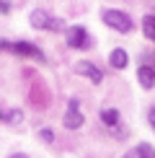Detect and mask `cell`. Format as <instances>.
<instances>
[{
    "mask_svg": "<svg viewBox=\"0 0 155 158\" xmlns=\"http://www.w3.org/2000/svg\"><path fill=\"white\" fill-rule=\"evenodd\" d=\"M101 119L109 124V127H116V122H119V111L116 109H103L101 111Z\"/></svg>",
    "mask_w": 155,
    "mask_h": 158,
    "instance_id": "cell-10",
    "label": "cell"
},
{
    "mask_svg": "<svg viewBox=\"0 0 155 158\" xmlns=\"http://www.w3.org/2000/svg\"><path fill=\"white\" fill-rule=\"evenodd\" d=\"M65 127L67 130H78L83 124V111H80V104H78V98H70L67 104V111H65Z\"/></svg>",
    "mask_w": 155,
    "mask_h": 158,
    "instance_id": "cell-5",
    "label": "cell"
},
{
    "mask_svg": "<svg viewBox=\"0 0 155 158\" xmlns=\"http://www.w3.org/2000/svg\"><path fill=\"white\" fill-rule=\"evenodd\" d=\"M67 44L73 49H88L90 47V36L83 26H70L67 29Z\"/></svg>",
    "mask_w": 155,
    "mask_h": 158,
    "instance_id": "cell-3",
    "label": "cell"
},
{
    "mask_svg": "<svg viewBox=\"0 0 155 158\" xmlns=\"http://www.w3.org/2000/svg\"><path fill=\"white\" fill-rule=\"evenodd\" d=\"M103 23L106 26H111V29H116V31H121V34H127V31H132V18L127 16L124 10H103Z\"/></svg>",
    "mask_w": 155,
    "mask_h": 158,
    "instance_id": "cell-1",
    "label": "cell"
},
{
    "mask_svg": "<svg viewBox=\"0 0 155 158\" xmlns=\"http://www.w3.org/2000/svg\"><path fill=\"white\" fill-rule=\"evenodd\" d=\"M0 119H5V114H3V109H0Z\"/></svg>",
    "mask_w": 155,
    "mask_h": 158,
    "instance_id": "cell-18",
    "label": "cell"
},
{
    "mask_svg": "<svg viewBox=\"0 0 155 158\" xmlns=\"http://www.w3.org/2000/svg\"><path fill=\"white\" fill-rule=\"evenodd\" d=\"M137 81L142 88H153L155 85V70L150 68V65H140V70H137Z\"/></svg>",
    "mask_w": 155,
    "mask_h": 158,
    "instance_id": "cell-7",
    "label": "cell"
},
{
    "mask_svg": "<svg viewBox=\"0 0 155 158\" xmlns=\"http://www.w3.org/2000/svg\"><path fill=\"white\" fill-rule=\"evenodd\" d=\"M109 62H111V68H116V70H124L127 62H129V55L124 49H114L111 55H109Z\"/></svg>",
    "mask_w": 155,
    "mask_h": 158,
    "instance_id": "cell-8",
    "label": "cell"
},
{
    "mask_svg": "<svg viewBox=\"0 0 155 158\" xmlns=\"http://www.w3.org/2000/svg\"><path fill=\"white\" fill-rule=\"evenodd\" d=\"M42 137H44L47 143H52V140H54V135H52V130H42Z\"/></svg>",
    "mask_w": 155,
    "mask_h": 158,
    "instance_id": "cell-13",
    "label": "cell"
},
{
    "mask_svg": "<svg viewBox=\"0 0 155 158\" xmlns=\"http://www.w3.org/2000/svg\"><path fill=\"white\" fill-rule=\"evenodd\" d=\"M10 158H29V156H23V153H13Z\"/></svg>",
    "mask_w": 155,
    "mask_h": 158,
    "instance_id": "cell-16",
    "label": "cell"
},
{
    "mask_svg": "<svg viewBox=\"0 0 155 158\" xmlns=\"http://www.w3.org/2000/svg\"><path fill=\"white\" fill-rule=\"evenodd\" d=\"M78 73H80V75H85L90 83H101V81H103V73H101L98 68H96L93 62H88V60L78 62Z\"/></svg>",
    "mask_w": 155,
    "mask_h": 158,
    "instance_id": "cell-6",
    "label": "cell"
},
{
    "mask_svg": "<svg viewBox=\"0 0 155 158\" xmlns=\"http://www.w3.org/2000/svg\"><path fill=\"white\" fill-rule=\"evenodd\" d=\"M134 153H137V158H155V148L150 145V143H140Z\"/></svg>",
    "mask_w": 155,
    "mask_h": 158,
    "instance_id": "cell-11",
    "label": "cell"
},
{
    "mask_svg": "<svg viewBox=\"0 0 155 158\" xmlns=\"http://www.w3.org/2000/svg\"><path fill=\"white\" fill-rule=\"evenodd\" d=\"M0 10H3V13H8L10 8H8V3H5V0H0Z\"/></svg>",
    "mask_w": 155,
    "mask_h": 158,
    "instance_id": "cell-15",
    "label": "cell"
},
{
    "mask_svg": "<svg viewBox=\"0 0 155 158\" xmlns=\"http://www.w3.org/2000/svg\"><path fill=\"white\" fill-rule=\"evenodd\" d=\"M121 158H137V153H127V156H121Z\"/></svg>",
    "mask_w": 155,
    "mask_h": 158,
    "instance_id": "cell-17",
    "label": "cell"
},
{
    "mask_svg": "<svg viewBox=\"0 0 155 158\" xmlns=\"http://www.w3.org/2000/svg\"><path fill=\"white\" fill-rule=\"evenodd\" d=\"M31 26L34 29H47V31H60L65 29V21L62 18H52L47 10H31Z\"/></svg>",
    "mask_w": 155,
    "mask_h": 158,
    "instance_id": "cell-2",
    "label": "cell"
},
{
    "mask_svg": "<svg viewBox=\"0 0 155 158\" xmlns=\"http://www.w3.org/2000/svg\"><path fill=\"white\" fill-rule=\"evenodd\" d=\"M147 122H150V127L155 130V106L150 109V114H147Z\"/></svg>",
    "mask_w": 155,
    "mask_h": 158,
    "instance_id": "cell-14",
    "label": "cell"
},
{
    "mask_svg": "<svg viewBox=\"0 0 155 158\" xmlns=\"http://www.w3.org/2000/svg\"><path fill=\"white\" fill-rule=\"evenodd\" d=\"M142 34L155 42V16H145L142 18Z\"/></svg>",
    "mask_w": 155,
    "mask_h": 158,
    "instance_id": "cell-9",
    "label": "cell"
},
{
    "mask_svg": "<svg viewBox=\"0 0 155 158\" xmlns=\"http://www.w3.org/2000/svg\"><path fill=\"white\" fill-rule=\"evenodd\" d=\"M10 52L13 55H21V57H34V60L44 62V52L31 42H10Z\"/></svg>",
    "mask_w": 155,
    "mask_h": 158,
    "instance_id": "cell-4",
    "label": "cell"
},
{
    "mask_svg": "<svg viewBox=\"0 0 155 158\" xmlns=\"http://www.w3.org/2000/svg\"><path fill=\"white\" fill-rule=\"evenodd\" d=\"M21 119H23V114H21V111H18V109H13L10 114H8V122H10V124H18Z\"/></svg>",
    "mask_w": 155,
    "mask_h": 158,
    "instance_id": "cell-12",
    "label": "cell"
}]
</instances>
